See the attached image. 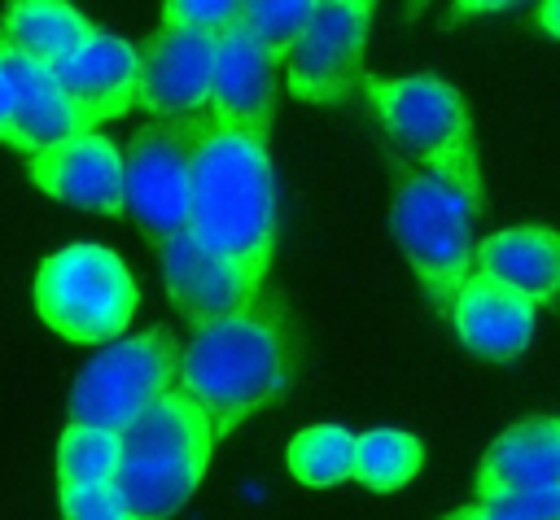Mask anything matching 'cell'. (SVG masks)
Wrapping results in <instances>:
<instances>
[{"label":"cell","instance_id":"obj_1","mask_svg":"<svg viewBox=\"0 0 560 520\" xmlns=\"http://www.w3.org/2000/svg\"><path fill=\"white\" fill-rule=\"evenodd\" d=\"M179 122L188 135V236L258 293L276 253L271 140L223 127L206 109Z\"/></svg>","mask_w":560,"mask_h":520},{"label":"cell","instance_id":"obj_2","mask_svg":"<svg viewBox=\"0 0 560 520\" xmlns=\"http://www.w3.org/2000/svg\"><path fill=\"white\" fill-rule=\"evenodd\" d=\"M298 358L302 336L293 310L284 293L267 284L232 315L192 328V341L184 345L179 363V385L214 415L219 433L228 437L236 424L258 415L293 385Z\"/></svg>","mask_w":560,"mask_h":520},{"label":"cell","instance_id":"obj_3","mask_svg":"<svg viewBox=\"0 0 560 520\" xmlns=\"http://www.w3.org/2000/svg\"><path fill=\"white\" fill-rule=\"evenodd\" d=\"M219 441L223 433L214 415L184 385L162 393L122 433L114 489L122 494L131 520H171L201 485Z\"/></svg>","mask_w":560,"mask_h":520},{"label":"cell","instance_id":"obj_4","mask_svg":"<svg viewBox=\"0 0 560 520\" xmlns=\"http://www.w3.org/2000/svg\"><path fill=\"white\" fill-rule=\"evenodd\" d=\"M389 131L424 175L451 184L477 214L486 210V184H481V162H477V135L464 96L433 79V74H407V79H372L363 74L359 87Z\"/></svg>","mask_w":560,"mask_h":520},{"label":"cell","instance_id":"obj_5","mask_svg":"<svg viewBox=\"0 0 560 520\" xmlns=\"http://www.w3.org/2000/svg\"><path fill=\"white\" fill-rule=\"evenodd\" d=\"M389 223H394V240L407 253L411 275L424 288L429 306L438 315H451L455 293L472 275L477 210L451 184L424 175L420 166H398Z\"/></svg>","mask_w":560,"mask_h":520},{"label":"cell","instance_id":"obj_6","mask_svg":"<svg viewBox=\"0 0 560 520\" xmlns=\"http://www.w3.org/2000/svg\"><path fill=\"white\" fill-rule=\"evenodd\" d=\"M136 306L140 288L127 262L105 245L57 249L35 271V310L66 341L109 345L127 332Z\"/></svg>","mask_w":560,"mask_h":520},{"label":"cell","instance_id":"obj_7","mask_svg":"<svg viewBox=\"0 0 560 520\" xmlns=\"http://www.w3.org/2000/svg\"><path fill=\"white\" fill-rule=\"evenodd\" d=\"M179 363H184V345L166 323L101 345L74 376L70 424L127 433L162 393L179 385Z\"/></svg>","mask_w":560,"mask_h":520},{"label":"cell","instance_id":"obj_8","mask_svg":"<svg viewBox=\"0 0 560 520\" xmlns=\"http://www.w3.org/2000/svg\"><path fill=\"white\" fill-rule=\"evenodd\" d=\"M372 0H319L311 26L284 57V87L311 105H341L363 87V44Z\"/></svg>","mask_w":560,"mask_h":520},{"label":"cell","instance_id":"obj_9","mask_svg":"<svg viewBox=\"0 0 560 520\" xmlns=\"http://www.w3.org/2000/svg\"><path fill=\"white\" fill-rule=\"evenodd\" d=\"M122 214L153 249L188 232V135L184 122H144L122 153Z\"/></svg>","mask_w":560,"mask_h":520},{"label":"cell","instance_id":"obj_10","mask_svg":"<svg viewBox=\"0 0 560 520\" xmlns=\"http://www.w3.org/2000/svg\"><path fill=\"white\" fill-rule=\"evenodd\" d=\"M214 44L188 31L162 26L140 48V74H136V105L153 114V122H175L188 114H201L210 105V79H214Z\"/></svg>","mask_w":560,"mask_h":520},{"label":"cell","instance_id":"obj_11","mask_svg":"<svg viewBox=\"0 0 560 520\" xmlns=\"http://www.w3.org/2000/svg\"><path fill=\"white\" fill-rule=\"evenodd\" d=\"M26 179L66 205L96 210V214H122V153L101 131L31 153Z\"/></svg>","mask_w":560,"mask_h":520},{"label":"cell","instance_id":"obj_12","mask_svg":"<svg viewBox=\"0 0 560 520\" xmlns=\"http://www.w3.org/2000/svg\"><path fill=\"white\" fill-rule=\"evenodd\" d=\"M276 83H280V66L254 44L245 26H236L214 44V79H210L206 114L223 127H241L271 140Z\"/></svg>","mask_w":560,"mask_h":520},{"label":"cell","instance_id":"obj_13","mask_svg":"<svg viewBox=\"0 0 560 520\" xmlns=\"http://www.w3.org/2000/svg\"><path fill=\"white\" fill-rule=\"evenodd\" d=\"M472 503H508L525 494L560 489V415L512 424L477 463Z\"/></svg>","mask_w":560,"mask_h":520},{"label":"cell","instance_id":"obj_14","mask_svg":"<svg viewBox=\"0 0 560 520\" xmlns=\"http://www.w3.org/2000/svg\"><path fill=\"white\" fill-rule=\"evenodd\" d=\"M0 70L13 83V131H9V144L18 153L31 157L39 149H52L61 140L96 131V118L61 92V83L52 79V66H39V61H31V57H22V52L0 44Z\"/></svg>","mask_w":560,"mask_h":520},{"label":"cell","instance_id":"obj_15","mask_svg":"<svg viewBox=\"0 0 560 520\" xmlns=\"http://www.w3.org/2000/svg\"><path fill=\"white\" fill-rule=\"evenodd\" d=\"M534 315H538V306L529 297H521L516 288H508L481 271H472L451 302L455 336L464 341L468 354H477L486 363L516 358L534 336Z\"/></svg>","mask_w":560,"mask_h":520},{"label":"cell","instance_id":"obj_16","mask_svg":"<svg viewBox=\"0 0 560 520\" xmlns=\"http://www.w3.org/2000/svg\"><path fill=\"white\" fill-rule=\"evenodd\" d=\"M136 74H140V52L101 26L92 31V39H83L70 57L52 66L61 92L74 105H83L96 118V127L136 109Z\"/></svg>","mask_w":560,"mask_h":520},{"label":"cell","instance_id":"obj_17","mask_svg":"<svg viewBox=\"0 0 560 520\" xmlns=\"http://www.w3.org/2000/svg\"><path fill=\"white\" fill-rule=\"evenodd\" d=\"M158 258H162V280H166V293L175 302V310L201 328L219 315H232L236 306H245L249 297H258L223 258H214L210 249H201L188 232L171 236L158 245Z\"/></svg>","mask_w":560,"mask_h":520},{"label":"cell","instance_id":"obj_18","mask_svg":"<svg viewBox=\"0 0 560 520\" xmlns=\"http://www.w3.org/2000/svg\"><path fill=\"white\" fill-rule=\"evenodd\" d=\"M477 271L516 288L534 306L560 293V232L556 227H503L477 240Z\"/></svg>","mask_w":560,"mask_h":520},{"label":"cell","instance_id":"obj_19","mask_svg":"<svg viewBox=\"0 0 560 520\" xmlns=\"http://www.w3.org/2000/svg\"><path fill=\"white\" fill-rule=\"evenodd\" d=\"M92 31L96 26L66 0H13L0 17V44L39 66H57L83 39H92Z\"/></svg>","mask_w":560,"mask_h":520},{"label":"cell","instance_id":"obj_20","mask_svg":"<svg viewBox=\"0 0 560 520\" xmlns=\"http://www.w3.org/2000/svg\"><path fill=\"white\" fill-rule=\"evenodd\" d=\"M420 463H424V446L402 428H372L354 437V481L376 494L402 489L420 472Z\"/></svg>","mask_w":560,"mask_h":520},{"label":"cell","instance_id":"obj_21","mask_svg":"<svg viewBox=\"0 0 560 520\" xmlns=\"http://www.w3.org/2000/svg\"><path fill=\"white\" fill-rule=\"evenodd\" d=\"M289 472L311 489H332L354 476V437L341 424L302 428L284 450Z\"/></svg>","mask_w":560,"mask_h":520},{"label":"cell","instance_id":"obj_22","mask_svg":"<svg viewBox=\"0 0 560 520\" xmlns=\"http://www.w3.org/2000/svg\"><path fill=\"white\" fill-rule=\"evenodd\" d=\"M122 459V433L88 428V424H66L61 446H57V481L61 489L74 485H114Z\"/></svg>","mask_w":560,"mask_h":520},{"label":"cell","instance_id":"obj_23","mask_svg":"<svg viewBox=\"0 0 560 520\" xmlns=\"http://www.w3.org/2000/svg\"><path fill=\"white\" fill-rule=\"evenodd\" d=\"M319 0H245V31L254 35V44L280 66L293 44L302 39V31L311 26Z\"/></svg>","mask_w":560,"mask_h":520},{"label":"cell","instance_id":"obj_24","mask_svg":"<svg viewBox=\"0 0 560 520\" xmlns=\"http://www.w3.org/2000/svg\"><path fill=\"white\" fill-rule=\"evenodd\" d=\"M245 22V0H171L162 4V26L201 39H223Z\"/></svg>","mask_w":560,"mask_h":520},{"label":"cell","instance_id":"obj_25","mask_svg":"<svg viewBox=\"0 0 560 520\" xmlns=\"http://www.w3.org/2000/svg\"><path fill=\"white\" fill-rule=\"evenodd\" d=\"M61 520H131L114 485H74L61 489Z\"/></svg>","mask_w":560,"mask_h":520},{"label":"cell","instance_id":"obj_26","mask_svg":"<svg viewBox=\"0 0 560 520\" xmlns=\"http://www.w3.org/2000/svg\"><path fill=\"white\" fill-rule=\"evenodd\" d=\"M438 520H516V516L494 507V503H468V507H455V511H446Z\"/></svg>","mask_w":560,"mask_h":520},{"label":"cell","instance_id":"obj_27","mask_svg":"<svg viewBox=\"0 0 560 520\" xmlns=\"http://www.w3.org/2000/svg\"><path fill=\"white\" fill-rule=\"evenodd\" d=\"M9 131H13V83L0 70V144H9Z\"/></svg>","mask_w":560,"mask_h":520},{"label":"cell","instance_id":"obj_28","mask_svg":"<svg viewBox=\"0 0 560 520\" xmlns=\"http://www.w3.org/2000/svg\"><path fill=\"white\" fill-rule=\"evenodd\" d=\"M534 17H538V26H542L551 39H560V0H547V4H538V9H534Z\"/></svg>","mask_w":560,"mask_h":520},{"label":"cell","instance_id":"obj_29","mask_svg":"<svg viewBox=\"0 0 560 520\" xmlns=\"http://www.w3.org/2000/svg\"><path fill=\"white\" fill-rule=\"evenodd\" d=\"M490 9H503V4H455L451 13L455 17H468V13H490Z\"/></svg>","mask_w":560,"mask_h":520}]
</instances>
